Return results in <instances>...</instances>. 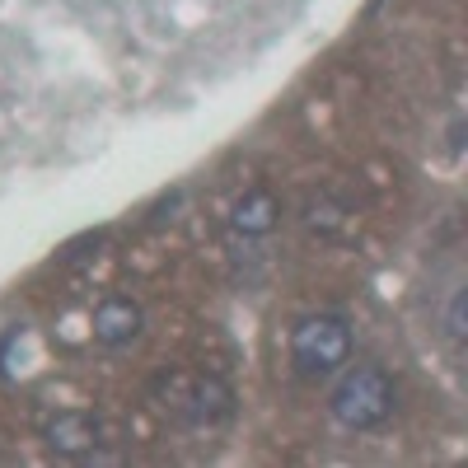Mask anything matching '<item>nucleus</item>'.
<instances>
[{"instance_id": "1", "label": "nucleus", "mask_w": 468, "mask_h": 468, "mask_svg": "<svg viewBox=\"0 0 468 468\" xmlns=\"http://www.w3.org/2000/svg\"><path fill=\"white\" fill-rule=\"evenodd\" d=\"M328 412L342 431H379L399 412V379L375 361L342 366L328 388Z\"/></svg>"}, {"instance_id": "2", "label": "nucleus", "mask_w": 468, "mask_h": 468, "mask_svg": "<svg viewBox=\"0 0 468 468\" xmlns=\"http://www.w3.org/2000/svg\"><path fill=\"white\" fill-rule=\"evenodd\" d=\"M351 351L356 337L342 314H309L291 333V366L300 379H333L351 361Z\"/></svg>"}, {"instance_id": "3", "label": "nucleus", "mask_w": 468, "mask_h": 468, "mask_svg": "<svg viewBox=\"0 0 468 468\" xmlns=\"http://www.w3.org/2000/svg\"><path fill=\"white\" fill-rule=\"evenodd\" d=\"M43 445L57 459H90V463H108L112 454H103V421L90 412H57L43 426Z\"/></svg>"}, {"instance_id": "4", "label": "nucleus", "mask_w": 468, "mask_h": 468, "mask_svg": "<svg viewBox=\"0 0 468 468\" xmlns=\"http://www.w3.org/2000/svg\"><path fill=\"white\" fill-rule=\"evenodd\" d=\"M90 328H94V342H99V346L122 351V346H132V342L141 337V328H145V309H141L136 300H127V295H108V300H99Z\"/></svg>"}, {"instance_id": "5", "label": "nucleus", "mask_w": 468, "mask_h": 468, "mask_svg": "<svg viewBox=\"0 0 468 468\" xmlns=\"http://www.w3.org/2000/svg\"><path fill=\"white\" fill-rule=\"evenodd\" d=\"M277 220H282V202L271 187H249L229 211V229L239 234V239H267V234L277 229Z\"/></svg>"}, {"instance_id": "6", "label": "nucleus", "mask_w": 468, "mask_h": 468, "mask_svg": "<svg viewBox=\"0 0 468 468\" xmlns=\"http://www.w3.org/2000/svg\"><path fill=\"white\" fill-rule=\"evenodd\" d=\"M463 333H468V328H463V291H450V309H445V337L459 346V342H463Z\"/></svg>"}]
</instances>
